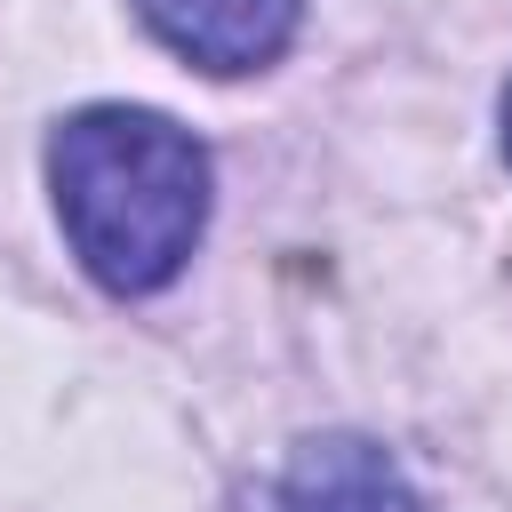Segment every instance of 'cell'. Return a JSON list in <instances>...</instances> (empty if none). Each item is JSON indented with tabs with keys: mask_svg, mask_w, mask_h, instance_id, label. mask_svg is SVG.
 <instances>
[{
	"mask_svg": "<svg viewBox=\"0 0 512 512\" xmlns=\"http://www.w3.org/2000/svg\"><path fill=\"white\" fill-rule=\"evenodd\" d=\"M48 184L72 256L112 296H152L184 272L208 224V152L168 112L88 104L48 136Z\"/></svg>",
	"mask_w": 512,
	"mask_h": 512,
	"instance_id": "1",
	"label": "cell"
},
{
	"mask_svg": "<svg viewBox=\"0 0 512 512\" xmlns=\"http://www.w3.org/2000/svg\"><path fill=\"white\" fill-rule=\"evenodd\" d=\"M280 512H424L416 488L400 480V464L376 440H304L288 480H280Z\"/></svg>",
	"mask_w": 512,
	"mask_h": 512,
	"instance_id": "3",
	"label": "cell"
},
{
	"mask_svg": "<svg viewBox=\"0 0 512 512\" xmlns=\"http://www.w3.org/2000/svg\"><path fill=\"white\" fill-rule=\"evenodd\" d=\"M136 16L200 72H256L288 48L304 0H136Z\"/></svg>",
	"mask_w": 512,
	"mask_h": 512,
	"instance_id": "2",
	"label": "cell"
},
{
	"mask_svg": "<svg viewBox=\"0 0 512 512\" xmlns=\"http://www.w3.org/2000/svg\"><path fill=\"white\" fill-rule=\"evenodd\" d=\"M504 160H512V88H504Z\"/></svg>",
	"mask_w": 512,
	"mask_h": 512,
	"instance_id": "4",
	"label": "cell"
}]
</instances>
